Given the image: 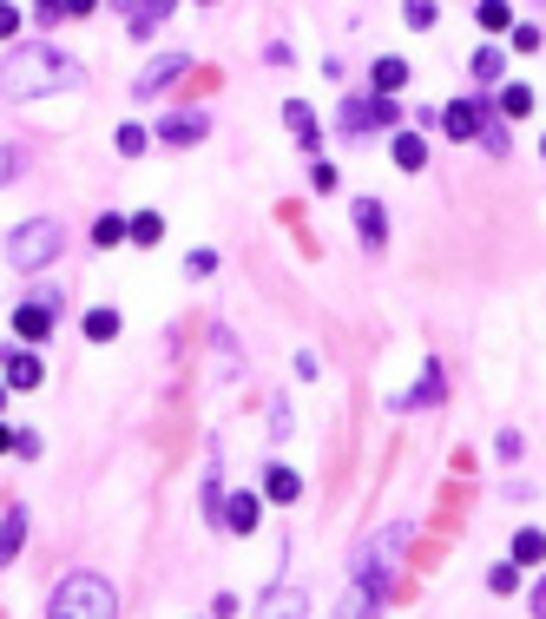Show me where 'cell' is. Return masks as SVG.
Listing matches in <instances>:
<instances>
[{"instance_id": "cell-1", "label": "cell", "mask_w": 546, "mask_h": 619, "mask_svg": "<svg viewBox=\"0 0 546 619\" xmlns=\"http://www.w3.org/2000/svg\"><path fill=\"white\" fill-rule=\"evenodd\" d=\"M86 80L73 53H60L53 40H14L7 60H0V93L7 99H53V93H73Z\"/></svg>"}, {"instance_id": "cell-2", "label": "cell", "mask_w": 546, "mask_h": 619, "mask_svg": "<svg viewBox=\"0 0 546 619\" xmlns=\"http://www.w3.org/2000/svg\"><path fill=\"white\" fill-rule=\"evenodd\" d=\"M402 547H408V521H395V527H382V534L369 540L356 554V580H362V606H382L395 593V560H402Z\"/></svg>"}, {"instance_id": "cell-3", "label": "cell", "mask_w": 546, "mask_h": 619, "mask_svg": "<svg viewBox=\"0 0 546 619\" xmlns=\"http://www.w3.org/2000/svg\"><path fill=\"white\" fill-rule=\"evenodd\" d=\"M47 613L53 619H112L119 613V593H112V580H99V573H66L60 587L47 593Z\"/></svg>"}, {"instance_id": "cell-4", "label": "cell", "mask_w": 546, "mask_h": 619, "mask_svg": "<svg viewBox=\"0 0 546 619\" xmlns=\"http://www.w3.org/2000/svg\"><path fill=\"white\" fill-rule=\"evenodd\" d=\"M60 251H66V231H60L53 218H27V224L14 231V238H7V264H14L20 277H33V270H47Z\"/></svg>"}, {"instance_id": "cell-5", "label": "cell", "mask_w": 546, "mask_h": 619, "mask_svg": "<svg viewBox=\"0 0 546 619\" xmlns=\"http://www.w3.org/2000/svg\"><path fill=\"white\" fill-rule=\"evenodd\" d=\"M343 139H375V132H395L408 119L402 106H395V93H369V99H343Z\"/></svg>"}, {"instance_id": "cell-6", "label": "cell", "mask_w": 546, "mask_h": 619, "mask_svg": "<svg viewBox=\"0 0 546 619\" xmlns=\"http://www.w3.org/2000/svg\"><path fill=\"white\" fill-rule=\"evenodd\" d=\"M198 139H211V112H204V106L165 112V119L152 126V145H172V152H185V145H198Z\"/></svg>"}, {"instance_id": "cell-7", "label": "cell", "mask_w": 546, "mask_h": 619, "mask_svg": "<svg viewBox=\"0 0 546 619\" xmlns=\"http://www.w3.org/2000/svg\"><path fill=\"white\" fill-rule=\"evenodd\" d=\"M112 7L125 14V33H132V40H152V33L178 14V0H112Z\"/></svg>"}, {"instance_id": "cell-8", "label": "cell", "mask_w": 546, "mask_h": 619, "mask_svg": "<svg viewBox=\"0 0 546 619\" xmlns=\"http://www.w3.org/2000/svg\"><path fill=\"white\" fill-rule=\"evenodd\" d=\"M53 317H60V303H53V297H27V303H14V330H20V343H33V350H40V343L53 336Z\"/></svg>"}, {"instance_id": "cell-9", "label": "cell", "mask_w": 546, "mask_h": 619, "mask_svg": "<svg viewBox=\"0 0 546 619\" xmlns=\"http://www.w3.org/2000/svg\"><path fill=\"white\" fill-rule=\"evenodd\" d=\"M185 73H191V53H158V60L145 66L139 80H132V93H139V99H158L172 80H185Z\"/></svg>"}, {"instance_id": "cell-10", "label": "cell", "mask_w": 546, "mask_h": 619, "mask_svg": "<svg viewBox=\"0 0 546 619\" xmlns=\"http://www.w3.org/2000/svg\"><path fill=\"white\" fill-rule=\"evenodd\" d=\"M0 369H7V389H14V396H27V389H40V382H47V369H40L33 343H27V350H20V343H7V350H0Z\"/></svg>"}, {"instance_id": "cell-11", "label": "cell", "mask_w": 546, "mask_h": 619, "mask_svg": "<svg viewBox=\"0 0 546 619\" xmlns=\"http://www.w3.org/2000/svg\"><path fill=\"white\" fill-rule=\"evenodd\" d=\"M389 159L402 165V172H428V132L422 126H395L389 132Z\"/></svg>"}, {"instance_id": "cell-12", "label": "cell", "mask_w": 546, "mask_h": 619, "mask_svg": "<svg viewBox=\"0 0 546 619\" xmlns=\"http://www.w3.org/2000/svg\"><path fill=\"white\" fill-rule=\"evenodd\" d=\"M356 238H362V251H382V244H389V211H382V198H356Z\"/></svg>"}, {"instance_id": "cell-13", "label": "cell", "mask_w": 546, "mask_h": 619, "mask_svg": "<svg viewBox=\"0 0 546 619\" xmlns=\"http://www.w3.org/2000/svg\"><path fill=\"white\" fill-rule=\"evenodd\" d=\"M408 73H415V66H408L402 53H382V60L369 66V93H402V86H408Z\"/></svg>"}, {"instance_id": "cell-14", "label": "cell", "mask_w": 546, "mask_h": 619, "mask_svg": "<svg viewBox=\"0 0 546 619\" xmlns=\"http://www.w3.org/2000/svg\"><path fill=\"white\" fill-rule=\"evenodd\" d=\"M283 126H290V139H297L303 152H316V145H323V126H316V112L303 106V99H290V106H283Z\"/></svg>"}, {"instance_id": "cell-15", "label": "cell", "mask_w": 546, "mask_h": 619, "mask_svg": "<svg viewBox=\"0 0 546 619\" xmlns=\"http://www.w3.org/2000/svg\"><path fill=\"white\" fill-rule=\"evenodd\" d=\"M297 494H303L297 468H283V461H270V468H264V501H277V508H290Z\"/></svg>"}, {"instance_id": "cell-16", "label": "cell", "mask_w": 546, "mask_h": 619, "mask_svg": "<svg viewBox=\"0 0 546 619\" xmlns=\"http://www.w3.org/2000/svg\"><path fill=\"white\" fill-rule=\"evenodd\" d=\"M20 540H27V508H7V514H0V573L14 567Z\"/></svg>"}, {"instance_id": "cell-17", "label": "cell", "mask_w": 546, "mask_h": 619, "mask_svg": "<svg viewBox=\"0 0 546 619\" xmlns=\"http://www.w3.org/2000/svg\"><path fill=\"white\" fill-rule=\"evenodd\" d=\"M494 112H500V119H527V112H533V86L500 80V86H494Z\"/></svg>"}, {"instance_id": "cell-18", "label": "cell", "mask_w": 546, "mask_h": 619, "mask_svg": "<svg viewBox=\"0 0 546 619\" xmlns=\"http://www.w3.org/2000/svg\"><path fill=\"white\" fill-rule=\"evenodd\" d=\"M125 244H139V251L165 244V218H158V211H132V218H125Z\"/></svg>"}, {"instance_id": "cell-19", "label": "cell", "mask_w": 546, "mask_h": 619, "mask_svg": "<svg viewBox=\"0 0 546 619\" xmlns=\"http://www.w3.org/2000/svg\"><path fill=\"white\" fill-rule=\"evenodd\" d=\"M468 73H474V86H500V80H507V53H500L494 40H487V47L468 60Z\"/></svg>"}, {"instance_id": "cell-20", "label": "cell", "mask_w": 546, "mask_h": 619, "mask_svg": "<svg viewBox=\"0 0 546 619\" xmlns=\"http://www.w3.org/2000/svg\"><path fill=\"white\" fill-rule=\"evenodd\" d=\"M474 27L481 33H514V7H507V0H474Z\"/></svg>"}, {"instance_id": "cell-21", "label": "cell", "mask_w": 546, "mask_h": 619, "mask_svg": "<svg viewBox=\"0 0 546 619\" xmlns=\"http://www.w3.org/2000/svg\"><path fill=\"white\" fill-rule=\"evenodd\" d=\"M257 494H231V508H224V527H231V534H257Z\"/></svg>"}, {"instance_id": "cell-22", "label": "cell", "mask_w": 546, "mask_h": 619, "mask_svg": "<svg viewBox=\"0 0 546 619\" xmlns=\"http://www.w3.org/2000/svg\"><path fill=\"white\" fill-rule=\"evenodd\" d=\"M79 330H86V343H112L125 323H119V310H106V303H99V310H86V323H79Z\"/></svg>"}, {"instance_id": "cell-23", "label": "cell", "mask_w": 546, "mask_h": 619, "mask_svg": "<svg viewBox=\"0 0 546 619\" xmlns=\"http://www.w3.org/2000/svg\"><path fill=\"white\" fill-rule=\"evenodd\" d=\"M514 560H520V567H540V560H546V534H540V527H520V534H514Z\"/></svg>"}, {"instance_id": "cell-24", "label": "cell", "mask_w": 546, "mask_h": 619, "mask_svg": "<svg viewBox=\"0 0 546 619\" xmlns=\"http://www.w3.org/2000/svg\"><path fill=\"white\" fill-rule=\"evenodd\" d=\"M112 145H119V159H139L145 145H152V126H132V119H125V126L112 132Z\"/></svg>"}, {"instance_id": "cell-25", "label": "cell", "mask_w": 546, "mask_h": 619, "mask_svg": "<svg viewBox=\"0 0 546 619\" xmlns=\"http://www.w3.org/2000/svg\"><path fill=\"white\" fill-rule=\"evenodd\" d=\"M520 573H527L520 560H494V567H487V593H494V600H500V593H514Z\"/></svg>"}, {"instance_id": "cell-26", "label": "cell", "mask_w": 546, "mask_h": 619, "mask_svg": "<svg viewBox=\"0 0 546 619\" xmlns=\"http://www.w3.org/2000/svg\"><path fill=\"white\" fill-rule=\"evenodd\" d=\"M474 145H481L487 159H507V152H514V139H507V126H500V112L481 126V139H474Z\"/></svg>"}, {"instance_id": "cell-27", "label": "cell", "mask_w": 546, "mask_h": 619, "mask_svg": "<svg viewBox=\"0 0 546 619\" xmlns=\"http://www.w3.org/2000/svg\"><path fill=\"white\" fill-rule=\"evenodd\" d=\"M93 244H99V251H119V244H125V218H119V211L93 218Z\"/></svg>"}, {"instance_id": "cell-28", "label": "cell", "mask_w": 546, "mask_h": 619, "mask_svg": "<svg viewBox=\"0 0 546 619\" xmlns=\"http://www.w3.org/2000/svg\"><path fill=\"white\" fill-rule=\"evenodd\" d=\"M402 20L415 33H435V0H402Z\"/></svg>"}, {"instance_id": "cell-29", "label": "cell", "mask_w": 546, "mask_h": 619, "mask_svg": "<svg viewBox=\"0 0 546 619\" xmlns=\"http://www.w3.org/2000/svg\"><path fill=\"white\" fill-rule=\"evenodd\" d=\"M336 185H343V172H336L329 159H316V165H310V191H323V198H329Z\"/></svg>"}, {"instance_id": "cell-30", "label": "cell", "mask_w": 546, "mask_h": 619, "mask_svg": "<svg viewBox=\"0 0 546 619\" xmlns=\"http://www.w3.org/2000/svg\"><path fill=\"white\" fill-rule=\"evenodd\" d=\"M270 429H277L283 442H290V435H297V415H290V402H283V396L270 402Z\"/></svg>"}, {"instance_id": "cell-31", "label": "cell", "mask_w": 546, "mask_h": 619, "mask_svg": "<svg viewBox=\"0 0 546 619\" xmlns=\"http://www.w3.org/2000/svg\"><path fill=\"white\" fill-rule=\"evenodd\" d=\"M211 270H218V251H191L185 257V277H211Z\"/></svg>"}, {"instance_id": "cell-32", "label": "cell", "mask_w": 546, "mask_h": 619, "mask_svg": "<svg viewBox=\"0 0 546 619\" xmlns=\"http://www.w3.org/2000/svg\"><path fill=\"white\" fill-rule=\"evenodd\" d=\"M14 455H20V461H40V429H20V435H14Z\"/></svg>"}, {"instance_id": "cell-33", "label": "cell", "mask_w": 546, "mask_h": 619, "mask_svg": "<svg viewBox=\"0 0 546 619\" xmlns=\"http://www.w3.org/2000/svg\"><path fill=\"white\" fill-rule=\"evenodd\" d=\"M20 178V145H0V185H14Z\"/></svg>"}, {"instance_id": "cell-34", "label": "cell", "mask_w": 546, "mask_h": 619, "mask_svg": "<svg viewBox=\"0 0 546 619\" xmlns=\"http://www.w3.org/2000/svg\"><path fill=\"white\" fill-rule=\"evenodd\" d=\"M540 40H546L540 27H514V53H540Z\"/></svg>"}, {"instance_id": "cell-35", "label": "cell", "mask_w": 546, "mask_h": 619, "mask_svg": "<svg viewBox=\"0 0 546 619\" xmlns=\"http://www.w3.org/2000/svg\"><path fill=\"white\" fill-rule=\"evenodd\" d=\"M20 33V7H7V0H0V40H14Z\"/></svg>"}, {"instance_id": "cell-36", "label": "cell", "mask_w": 546, "mask_h": 619, "mask_svg": "<svg viewBox=\"0 0 546 619\" xmlns=\"http://www.w3.org/2000/svg\"><path fill=\"white\" fill-rule=\"evenodd\" d=\"M93 7H99V0H60V20H86Z\"/></svg>"}, {"instance_id": "cell-37", "label": "cell", "mask_w": 546, "mask_h": 619, "mask_svg": "<svg viewBox=\"0 0 546 619\" xmlns=\"http://www.w3.org/2000/svg\"><path fill=\"white\" fill-rule=\"evenodd\" d=\"M264 60H270V66H290L297 53H290V40H270V47H264Z\"/></svg>"}, {"instance_id": "cell-38", "label": "cell", "mask_w": 546, "mask_h": 619, "mask_svg": "<svg viewBox=\"0 0 546 619\" xmlns=\"http://www.w3.org/2000/svg\"><path fill=\"white\" fill-rule=\"evenodd\" d=\"M408 119H415L422 132H441V106H422V112H408Z\"/></svg>"}, {"instance_id": "cell-39", "label": "cell", "mask_w": 546, "mask_h": 619, "mask_svg": "<svg viewBox=\"0 0 546 619\" xmlns=\"http://www.w3.org/2000/svg\"><path fill=\"white\" fill-rule=\"evenodd\" d=\"M33 20H47V27H53V20H60V0H33Z\"/></svg>"}, {"instance_id": "cell-40", "label": "cell", "mask_w": 546, "mask_h": 619, "mask_svg": "<svg viewBox=\"0 0 546 619\" xmlns=\"http://www.w3.org/2000/svg\"><path fill=\"white\" fill-rule=\"evenodd\" d=\"M527 606H533V613H546V580H540V587L527 593Z\"/></svg>"}, {"instance_id": "cell-41", "label": "cell", "mask_w": 546, "mask_h": 619, "mask_svg": "<svg viewBox=\"0 0 546 619\" xmlns=\"http://www.w3.org/2000/svg\"><path fill=\"white\" fill-rule=\"evenodd\" d=\"M14 435H20V429H7V422H0V455H14Z\"/></svg>"}, {"instance_id": "cell-42", "label": "cell", "mask_w": 546, "mask_h": 619, "mask_svg": "<svg viewBox=\"0 0 546 619\" xmlns=\"http://www.w3.org/2000/svg\"><path fill=\"white\" fill-rule=\"evenodd\" d=\"M7 396H14V389H7V382H0V409H7Z\"/></svg>"}, {"instance_id": "cell-43", "label": "cell", "mask_w": 546, "mask_h": 619, "mask_svg": "<svg viewBox=\"0 0 546 619\" xmlns=\"http://www.w3.org/2000/svg\"><path fill=\"white\" fill-rule=\"evenodd\" d=\"M198 7H218V0H198Z\"/></svg>"}, {"instance_id": "cell-44", "label": "cell", "mask_w": 546, "mask_h": 619, "mask_svg": "<svg viewBox=\"0 0 546 619\" xmlns=\"http://www.w3.org/2000/svg\"><path fill=\"white\" fill-rule=\"evenodd\" d=\"M533 7H546V0H533Z\"/></svg>"}, {"instance_id": "cell-45", "label": "cell", "mask_w": 546, "mask_h": 619, "mask_svg": "<svg viewBox=\"0 0 546 619\" xmlns=\"http://www.w3.org/2000/svg\"><path fill=\"white\" fill-rule=\"evenodd\" d=\"M540 152H546V145H540Z\"/></svg>"}]
</instances>
